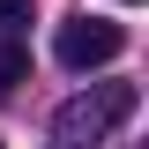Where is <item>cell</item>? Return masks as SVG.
<instances>
[{
	"label": "cell",
	"instance_id": "cell-1",
	"mask_svg": "<svg viewBox=\"0 0 149 149\" xmlns=\"http://www.w3.org/2000/svg\"><path fill=\"white\" fill-rule=\"evenodd\" d=\"M119 119H134V82H90L52 112V149H97Z\"/></svg>",
	"mask_w": 149,
	"mask_h": 149
},
{
	"label": "cell",
	"instance_id": "cell-3",
	"mask_svg": "<svg viewBox=\"0 0 149 149\" xmlns=\"http://www.w3.org/2000/svg\"><path fill=\"white\" fill-rule=\"evenodd\" d=\"M22 82H30V52H22L15 37H0V104H8V97H15Z\"/></svg>",
	"mask_w": 149,
	"mask_h": 149
},
{
	"label": "cell",
	"instance_id": "cell-4",
	"mask_svg": "<svg viewBox=\"0 0 149 149\" xmlns=\"http://www.w3.org/2000/svg\"><path fill=\"white\" fill-rule=\"evenodd\" d=\"M22 22H30V0H0V37L22 30Z\"/></svg>",
	"mask_w": 149,
	"mask_h": 149
},
{
	"label": "cell",
	"instance_id": "cell-2",
	"mask_svg": "<svg viewBox=\"0 0 149 149\" xmlns=\"http://www.w3.org/2000/svg\"><path fill=\"white\" fill-rule=\"evenodd\" d=\"M119 52H127V30H119V22H104V15H74V22H60V37H52V60H60L67 74L112 67Z\"/></svg>",
	"mask_w": 149,
	"mask_h": 149
}]
</instances>
